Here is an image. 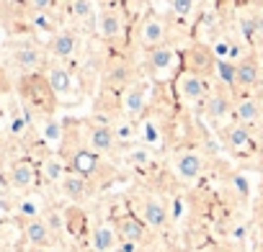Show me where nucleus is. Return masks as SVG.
I'll return each instance as SVG.
<instances>
[{"label":"nucleus","mask_w":263,"mask_h":252,"mask_svg":"<svg viewBox=\"0 0 263 252\" xmlns=\"http://www.w3.org/2000/svg\"><path fill=\"white\" fill-rule=\"evenodd\" d=\"M116 132H114V126L108 123H93L90 129H88V147L98 155H111L114 147H116Z\"/></svg>","instance_id":"10"},{"label":"nucleus","mask_w":263,"mask_h":252,"mask_svg":"<svg viewBox=\"0 0 263 252\" xmlns=\"http://www.w3.org/2000/svg\"><path fill=\"white\" fill-rule=\"evenodd\" d=\"M67 167H70L72 173H78V175H83V178L90 180V178L98 173V167H101V155L93 152L88 144H85V147H78V150H72V155H70V160H67Z\"/></svg>","instance_id":"7"},{"label":"nucleus","mask_w":263,"mask_h":252,"mask_svg":"<svg viewBox=\"0 0 263 252\" xmlns=\"http://www.w3.org/2000/svg\"><path fill=\"white\" fill-rule=\"evenodd\" d=\"M186 65H189V70H191V72H196V75L206 77V75H212V72L217 70V57H214L212 47L194 44V47L189 49V54H186Z\"/></svg>","instance_id":"8"},{"label":"nucleus","mask_w":263,"mask_h":252,"mask_svg":"<svg viewBox=\"0 0 263 252\" xmlns=\"http://www.w3.org/2000/svg\"><path fill=\"white\" fill-rule=\"evenodd\" d=\"M72 16H75L78 21H90V18H96L93 0H72Z\"/></svg>","instance_id":"27"},{"label":"nucleus","mask_w":263,"mask_h":252,"mask_svg":"<svg viewBox=\"0 0 263 252\" xmlns=\"http://www.w3.org/2000/svg\"><path fill=\"white\" fill-rule=\"evenodd\" d=\"M114 132H116V139H119V142H129V139H135V126H132V118H124Z\"/></svg>","instance_id":"30"},{"label":"nucleus","mask_w":263,"mask_h":252,"mask_svg":"<svg viewBox=\"0 0 263 252\" xmlns=\"http://www.w3.org/2000/svg\"><path fill=\"white\" fill-rule=\"evenodd\" d=\"M67 170H70V167H67V162H65L60 155H49V157L44 160V165H42L44 180H47V183H57V185H60V180L65 178Z\"/></svg>","instance_id":"24"},{"label":"nucleus","mask_w":263,"mask_h":252,"mask_svg":"<svg viewBox=\"0 0 263 252\" xmlns=\"http://www.w3.org/2000/svg\"><path fill=\"white\" fill-rule=\"evenodd\" d=\"M258 118H260V106H258L255 98L242 95V98L235 100V121H237V123L250 126V123H255Z\"/></svg>","instance_id":"23"},{"label":"nucleus","mask_w":263,"mask_h":252,"mask_svg":"<svg viewBox=\"0 0 263 252\" xmlns=\"http://www.w3.org/2000/svg\"><path fill=\"white\" fill-rule=\"evenodd\" d=\"M194 11H196V0H171V13L181 21L191 18Z\"/></svg>","instance_id":"28"},{"label":"nucleus","mask_w":263,"mask_h":252,"mask_svg":"<svg viewBox=\"0 0 263 252\" xmlns=\"http://www.w3.org/2000/svg\"><path fill=\"white\" fill-rule=\"evenodd\" d=\"M204 111L214 123H224L230 116H235V100L224 90H209V95L204 98Z\"/></svg>","instance_id":"3"},{"label":"nucleus","mask_w":263,"mask_h":252,"mask_svg":"<svg viewBox=\"0 0 263 252\" xmlns=\"http://www.w3.org/2000/svg\"><path fill=\"white\" fill-rule=\"evenodd\" d=\"M165 36H168V24L158 16H147L142 24H140V31H137V39L145 49H155V47H163L165 44Z\"/></svg>","instance_id":"6"},{"label":"nucleus","mask_w":263,"mask_h":252,"mask_svg":"<svg viewBox=\"0 0 263 252\" xmlns=\"http://www.w3.org/2000/svg\"><path fill=\"white\" fill-rule=\"evenodd\" d=\"M78 34L75 31H70V29H62V31H57L54 36H52V41H49V52H52V57L54 59H70L75 52H78Z\"/></svg>","instance_id":"15"},{"label":"nucleus","mask_w":263,"mask_h":252,"mask_svg":"<svg viewBox=\"0 0 263 252\" xmlns=\"http://www.w3.org/2000/svg\"><path fill=\"white\" fill-rule=\"evenodd\" d=\"M129 160L135 162V165H147L150 162V152L147 150H135V152L129 155Z\"/></svg>","instance_id":"32"},{"label":"nucleus","mask_w":263,"mask_h":252,"mask_svg":"<svg viewBox=\"0 0 263 252\" xmlns=\"http://www.w3.org/2000/svg\"><path fill=\"white\" fill-rule=\"evenodd\" d=\"M44 75H47V82H49V88L54 90L57 98H67V95L72 93V88H75V82H72V72H70L65 65L54 62V65L47 67Z\"/></svg>","instance_id":"13"},{"label":"nucleus","mask_w":263,"mask_h":252,"mask_svg":"<svg viewBox=\"0 0 263 252\" xmlns=\"http://www.w3.org/2000/svg\"><path fill=\"white\" fill-rule=\"evenodd\" d=\"M224 142L232 152H248L253 147V139H250V132H248V126L245 123H230L227 126V132H224Z\"/></svg>","instance_id":"21"},{"label":"nucleus","mask_w":263,"mask_h":252,"mask_svg":"<svg viewBox=\"0 0 263 252\" xmlns=\"http://www.w3.org/2000/svg\"><path fill=\"white\" fill-rule=\"evenodd\" d=\"M214 75H217V80L224 88H237V62H232V59H217Z\"/></svg>","instance_id":"26"},{"label":"nucleus","mask_w":263,"mask_h":252,"mask_svg":"<svg viewBox=\"0 0 263 252\" xmlns=\"http://www.w3.org/2000/svg\"><path fill=\"white\" fill-rule=\"evenodd\" d=\"M260 234H263V219H260Z\"/></svg>","instance_id":"35"},{"label":"nucleus","mask_w":263,"mask_h":252,"mask_svg":"<svg viewBox=\"0 0 263 252\" xmlns=\"http://www.w3.org/2000/svg\"><path fill=\"white\" fill-rule=\"evenodd\" d=\"M258 80H260V67H258V62H255L253 57H242V59L237 62V88L250 90V88L258 85Z\"/></svg>","instance_id":"22"},{"label":"nucleus","mask_w":263,"mask_h":252,"mask_svg":"<svg viewBox=\"0 0 263 252\" xmlns=\"http://www.w3.org/2000/svg\"><path fill=\"white\" fill-rule=\"evenodd\" d=\"M42 137H44V142H47L52 150H57V147L62 144V137H65L62 121L54 118V116H47V121H44V126H42Z\"/></svg>","instance_id":"25"},{"label":"nucleus","mask_w":263,"mask_h":252,"mask_svg":"<svg viewBox=\"0 0 263 252\" xmlns=\"http://www.w3.org/2000/svg\"><path fill=\"white\" fill-rule=\"evenodd\" d=\"M147 82H132V85H126V90H124V98H121V108H124V116L126 118H137V116H142L145 113V108H147Z\"/></svg>","instance_id":"5"},{"label":"nucleus","mask_w":263,"mask_h":252,"mask_svg":"<svg viewBox=\"0 0 263 252\" xmlns=\"http://www.w3.org/2000/svg\"><path fill=\"white\" fill-rule=\"evenodd\" d=\"M52 6H54V0H29V8L34 13H47Z\"/></svg>","instance_id":"31"},{"label":"nucleus","mask_w":263,"mask_h":252,"mask_svg":"<svg viewBox=\"0 0 263 252\" xmlns=\"http://www.w3.org/2000/svg\"><path fill=\"white\" fill-rule=\"evenodd\" d=\"M173 65H176V49H173V47L163 44V47L150 49V54H147V67H150L155 75H165L168 70H173Z\"/></svg>","instance_id":"19"},{"label":"nucleus","mask_w":263,"mask_h":252,"mask_svg":"<svg viewBox=\"0 0 263 252\" xmlns=\"http://www.w3.org/2000/svg\"><path fill=\"white\" fill-rule=\"evenodd\" d=\"M21 95H24V100H26L29 108H34L36 113H44V116H52L54 113V106L60 100L54 95V90L49 88L47 75H36V72L24 75V80H21Z\"/></svg>","instance_id":"1"},{"label":"nucleus","mask_w":263,"mask_h":252,"mask_svg":"<svg viewBox=\"0 0 263 252\" xmlns=\"http://www.w3.org/2000/svg\"><path fill=\"white\" fill-rule=\"evenodd\" d=\"M142 219H145V224H147L153 232H163V229L168 226V221H171L168 206H165L160 198L147 196V198L142 201Z\"/></svg>","instance_id":"12"},{"label":"nucleus","mask_w":263,"mask_h":252,"mask_svg":"<svg viewBox=\"0 0 263 252\" xmlns=\"http://www.w3.org/2000/svg\"><path fill=\"white\" fill-rule=\"evenodd\" d=\"M119 232H116V226L114 224H98L96 229H93V234H90V244H93V249L96 252H116V247H119Z\"/></svg>","instance_id":"16"},{"label":"nucleus","mask_w":263,"mask_h":252,"mask_svg":"<svg viewBox=\"0 0 263 252\" xmlns=\"http://www.w3.org/2000/svg\"><path fill=\"white\" fill-rule=\"evenodd\" d=\"M142 137H145L147 142H155V139H158V132H155L153 123H145V126H142Z\"/></svg>","instance_id":"34"},{"label":"nucleus","mask_w":263,"mask_h":252,"mask_svg":"<svg viewBox=\"0 0 263 252\" xmlns=\"http://www.w3.org/2000/svg\"><path fill=\"white\" fill-rule=\"evenodd\" d=\"M60 191H62V196H65V198H70V201L80 203V201H85V198H88V178H83V175H78V173L67 170V173H65V178L60 180Z\"/></svg>","instance_id":"17"},{"label":"nucleus","mask_w":263,"mask_h":252,"mask_svg":"<svg viewBox=\"0 0 263 252\" xmlns=\"http://www.w3.org/2000/svg\"><path fill=\"white\" fill-rule=\"evenodd\" d=\"M124 31V13L114 11V8H103L101 13H96V34L106 41L119 39Z\"/></svg>","instance_id":"9"},{"label":"nucleus","mask_w":263,"mask_h":252,"mask_svg":"<svg viewBox=\"0 0 263 252\" xmlns=\"http://www.w3.org/2000/svg\"><path fill=\"white\" fill-rule=\"evenodd\" d=\"M52 234H54V232H52L49 221L42 219V216H29L26 224H24V237H26V242L34 244V247H39V249H44V247L52 244V239H54Z\"/></svg>","instance_id":"11"},{"label":"nucleus","mask_w":263,"mask_h":252,"mask_svg":"<svg viewBox=\"0 0 263 252\" xmlns=\"http://www.w3.org/2000/svg\"><path fill=\"white\" fill-rule=\"evenodd\" d=\"M176 93L183 103H201L206 95H209V85H206V77L186 70L176 77Z\"/></svg>","instance_id":"2"},{"label":"nucleus","mask_w":263,"mask_h":252,"mask_svg":"<svg viewBox=\"0 0 263 252\" xmlns=\"http://www.w3.org/2000/svg\"><path fill=\"white\" fill-rule=\"evenodd\" d=\"M13 62H16L18 70H24V72L29 75V72H36V70L42 67L44 57H42V49H39V47L24 44V47H16V49H13Z\"/></svg>","instance_id":"18"},{"label":"nucleus","mask_w":263,"mask_h":252,"mask_svg":"<svg viewBox=\"0 0 263 252\" xmlns=\"http://www.w3.org/2000/svg\"><path fill=\"white\" fill-rule=\"evenodd\" d=\"M232 49H235V41H230V39H217L212 44V52L217 59H232Z\"/></svg>","instance_id":"29"},{"label":"nucleus","mask_w":263,"mask_h":252,"mask_svg":"<svg viewBox=\"0 0 263 252\" xmlns=\"http://www.w3.org/2000/svg\"><path fill=\"white\" fill-rule=\"evenodd\" d=\"M34 183H36V167H34V162H29V160L13 162V167H11V185L16 191H29Z\"/></svg>","instance_id":"20"},{"label":"nucleus","mask_w":263,"mask_h":252,"mask_svg":"<svg viewBox=\"0 0 263 252\" xmlns=\"http://www.w3.org/2000/svg\"><path fill=\"white\" fill-rule=\"evenodd\" d=\"M176 173H178V178L183 180V183H194L199 175H201V170H204V160H201V155L199 152H178L176 155Z\"/></svg>","instance_id":"14"},{"label":"nucleus","mask_w":263,"mask_h":252,"mask_svg":"<svg viewBox=\"0 0 263 252\" xmlns=\"http://www.w3.org/2000/svg\"><path fill=\"white\" fill-rule=\"evenodd\" d=\"M126 77H129V70H126L124 65L114 67V72H111V80H114V82H126Z\"/></svg>","instance_id":"33"},{"label":"nucleus","mask_w":263,"mask_h":252,"mask_svg":"<svg viewBox=\"0 0 263 252\" xmlns=\"http://www.w3.org/2000/svg\"><path fill=\"white\" fill-rule=\"evenodd\" d=\"M116 232H119L121 242H129V244H145V242L150 239V232H153V229L145 224V219H137V216L126 214V216H121V219L116 221Z\"/></svg>","instance_id":"4"}]
</instances>
